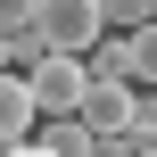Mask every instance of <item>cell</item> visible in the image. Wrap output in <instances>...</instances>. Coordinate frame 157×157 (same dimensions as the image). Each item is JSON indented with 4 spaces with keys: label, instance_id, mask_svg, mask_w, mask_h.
Segmentation results:
<instances>
[{
    "label": "cell",
    "instance_id": "obj_1",
    "mask_svg": "<svg viewBox=\"0 0 157 157\" xmlns=\"http://www.w3.org/2000/svg\"><path fill=\"white\" fill-rule=\"evenodd\" d=\"M33 33H41V50H91L99 33H108V8L99 0H33Z\"/></svg>",
    "mask_w": 157,
    "mask_h": 157
},
{
    "label": "cell",
    "instance_id": "obj_2",
    "mask_svg": "<svg viewBox=\"0 0 157 157\" xmlns=\"http://www.w3.org/2000/svg\"><path fill=\"white\" fill-rule=\"evenodd\" d=\"M33 124H41V108H33V83H25V66H0V149L33 141Z\"/></svg>",
    "mask_w": 157,
    "mask_h": 157
},
{
    "label": "cell",
    "instance_id": "obj_3",
    "mask_svg": "<svg viewBox=\"0 0 157 157\" xmlns=\"http://www.w3.org/2000/svg\"><path fill=\"white\" fill-rule=\"evenodd\" d=\"M75 116H83L99 141H108V132H132V91H124V83H108V75H91V91H83V108H75Z\"/></svg>",
    "mask_w": 157,
    "mask_h": 157
},
{
    "label": "cell",
    "instance_id": "obj_4",
    "mask_svg": "<svg viewBox=\"0 0 157 157\" xmlns=\"http://www.w3.org/2000/svg\"><path fill=\"white\" fill-rule=\"evenodd\" d=\"M41 149L50 157H99V132L83 116H41Z\"/></svg>",
    "mask_w": 157,
    "mask_h": 157
},
{
    "label": "cell",
    "instance_id": "obj_5",
    "mask_svg": "<svg viewBox=\"0 0 157 157\" xmlns=\"http://www.w3.org/2000/svg\"><path fill=\"white\" fill-rule=\"evenodd\" d=\"M83 66H91V75H108V83H124V75H132V41H108V33H99V41L83 50Z\"/></svg>",
    "mask_w": 157,
    "mask_h": 157
},
{
    "label": "cell",
    "instance_id": "obj_6",
    "mask_svg": "<svg viewBox=\"0 0 157 157\" xmlns=\"http://www.w3.org/2000/svg\"><path fill=\"white\" fill-rule=\"evenodd\" d=\"M124 41H132V75L157 83V17H149V25H124Z\"/></svg>",
    "mask_w": 157,
    "mask_h": 157
},
{
    "label": "cell",
    "instance_id": "obj_7",
    "mask_svg": "<svg viewBox=\"0 0 157 157\" xmlns=\"http://www.w3.org/2000/svg\"><path fill=\"white\" fill-rule=\"evenodd\" d=\"M99 8H108V25H149L157 17V0H99Z\"/></svg>",
    "mask_w": 157,
    "mask_h": 157
},
{
    "label": "cell",
    "instance_id": "obj_8",
    "mask_svg": "<svg viewBox=\"0 0 157 157\" xmlns=\"http://www.w3.org/2000/svg\"><path fill=\"white\" fill-rule=\"evenodd\" d=\"M0 25H33V0H0Z\"/></svg>",
    "mask_w": 157,
    "mask_h": 157
},
{
    "label": "cell",
    "instance_id": "obj_9",
    "mask_svg": "<svg viewBox=\"0 0 157 157\" xmlns=\"http://www.w3.org/2000/svg\"><path fill=\"white\" fill-rule=\"evenodd\" d=\"M0 157H50V149H41V141H17V149H0Z\"/></svg>",
    "mask_w": 157,
    "mask_h": 157
},
{
    "label": "cell",
    "instance_id": "obj_10",
    "mask_svg": "<svg viewBox=\"0 0 157 157\" xmlns=\"http://www.w3.org/2000/svg\"><path fill=\"white\" fill-rule=\"evenodd\" d=\"M141 157H157V141H149V149H141Z\"/></svg>",
    "mask_w": 157,
    "mask_h": 157
}]
</instances>
